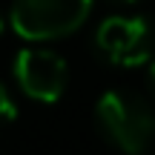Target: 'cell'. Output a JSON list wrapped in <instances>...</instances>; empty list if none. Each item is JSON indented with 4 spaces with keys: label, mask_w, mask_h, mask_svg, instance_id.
Masks as SVG:
<instances>
[{
    "label": "cell",
    "mask_w": 155,
    "mask_h": 155,
    "mask_svg": "<svg viewBox=\"0 0 155 155\" xmlns=\"http://www.w3.org/2000/svg\"><path fill=\"white\" fill-rule=\"evenodd\" d=\"M95 121L104 138L124 152H144L155 138V115L150 104L129 89H112L101 95Z\"/></svg>",
    "instance_id": "cell-1"
},
{
    "label": "cell",
    "mask_w": 155,
    "mask_h": 155,
    "mask_svg": "<svg viewBox=\"0 0 155 155\" xmlns=\"http://www.w3.org/2000/svg\"><path fill=\"white\" fill-rule=\"evenodd\" d=\"M95 0H15L12 29L23 40H58L86 23Z\"/></svg>",
    "instance_id": "cell-2"
},
{
    "label": "cell",
    "mask_w": 155,
    "mask_h": 155,
    "mask_svg": "<svg viewBox=\"0 0 155 155\" xmlns=\"http://www.w3.org/2000/svg\"><path fill=\"white\" fill-rule=\"evenodd\" d=\"M15 81L32 101L55 104L69 83V66L58 52L43 46H26L15 58Z\"/></svg>",
    "instance_id": "cell-3"
},
{
    "label": "cell",
    "mask_w": 155,
    "mask_h": 155,
    "mask_svg": "<svg viewBox=\"0 0 155 155\" xmlns=\"http://www.w3.org/2000/svg\"><path fill=\"white\" fill-rule=\"evenodd\" d=\"M95 46L115 66H141L152 55V26L144 17H109L98 26Z\"/></svg>",
    "instance_id": "cell-4"
},
{
    "label": "cell",
    "mask_w": 155,
    "mask_h": 155,
    "mask_svg": "<svg viewBox=\"0 0 155 155\" xmlns=\"http://www.w3.org/2000/svg\"><path fill=\"white\" fill-rule=\"evenodd\" d=\"M15 118H17V104H15V98H12V92L0 83V127L12 124Z\"/></svg>",
    "instance_id": "cell-5"
},
{
    "label": "cell",
    "mask_w": 155,
    "mask_h": 155,
    "mask_svg": "<svg viewBox=\"0 0 155 155\" xmlns=\"http://www.w3.org/2000/svg\"><path fill=\"white\" fill-rule=\"evenodd\" d=\"M150 83H152V89H155V63L150 66Z\"/></svg>",
    "instance_id": "cell-6"
},
{
    "label": "cell",
    "mask_w": 155,
    "mask_h": 155,
    "mask_svg": "<svg viewBox=\"0 0 155 155\" xmlns=\"http://www.w3.org/2000/svg\"><path fill=\"white\" fill-rule=\"evenodd\" d=\"M0 32H3V12H0Z\"/></svg>",
    "instance_id": "cell-7"
},
{
    "label": "cell",
    "mask_w": 155,
    "mask_h": 155,
    "mask_svg": "<svg viewBox=\"0 0 155 155\" xmlns=\"http://www.w3.org/2000/svg\"><path fill=\"white\" fill-rule=\"evenodd\" d=\"M121 3H135V0H121Z\"/></svg>",
    "instance_id": "cell-8"
}]
</instances>
